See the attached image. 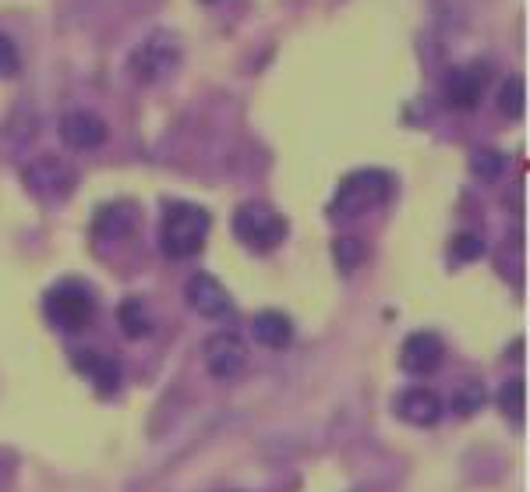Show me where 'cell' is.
I'll return each mask as SVG.
<instances>
[{
    "instance_id": "cell-1",
    "label": "cell",
    "mask_w": 530,
    "mask_h": 492,
    "mask_svg": "<svg viewBox=\"0 0 530 492\" xmlns=\"http://www.w3.org/2000/svg\"><path fill=\"white\" fill-rule=\"evenodd\" d=\"M212 216L202 206H191V202H174L163 213L159 223V248L167 259H191L205 248L209 238Z\"/></svg>"
},
{
    "instance_id": "cell-2",
    "label": "cell",
    "mask_w": 530,
    "mask_h": 492,
    "mask_svg": "<svg viewBox=\"0 0 530 492\" xmlns=\"http://www.w3.org/2000/svg\"><path fill=\"white\" fill-rule=\"evenodd\" d=\"M393 192V181H389L386 170H354V174L343 177V185L336 188V199H333V216H361L368 209L382 206Z\"/></svg>"
},
{
    "instance_id": "cell-3",
    "label": "cell",
    "mask_w": 530,
    "mask_h": 492,
    "mask_svg": "<svg viewBox=\"0 0 530 492\" xmlns=\"http://www.w3.org/2000/svg\"><path fill=\"white\" fill-rule=\"evenodd\" d=\"M234 234L251 252H273L287 238V220L280 209L265 206V202H244L234 213Z\"/></svg>"
},
{
    "instance_id": "cell-4",
    "label": "cell",
    "mask_w": 530,
    "mask_h": 492,
    "mask_svg": "<svg viewBox=\"0 0 530 492\" xmlns=\"http://www.w3.org/2000/svg\"><path fill=\"white\" fill-rule=\"evenodd\" d=\"M43 308H46V319H50L53 326H61V330H85V326L92 323V312H96L92 294L85 291L82 284H71V280L68 284L50 287Z\"/></svg>"
},
{
    "instance_id": "cell-5",
    "label": "cell",
    "mask_w": 530,
    "mask_h": 492,
    "mask_svg": "<svg viewBox=\"0 0 530 492\" xmlns=\"http://www.w3.org/2000/svg\"><path fill=\"white\" fill-rule=\"evenodd\" d=\"M181 64V47L177 39L167 32H152L149 39H142L131 54V71L142 82H163L167 75H174V68Z\"/></svg>"
},
{
    "instance_id": "cell-6",
    "label": "cell",
    "mask_w": 530,
    "mask_h": 492,
    "mask_svg": "<svg viewBox=\"0 0 530 492\" xmlns=\"http://www.w3.org/2000/svg\"><path fill=\"white\" fill-rule=\"evenodd\" d=\"M25 185L43 199H64L75 188V167L61 160V156H39L22 170Z\"/></svg>"
},
{
    "instance_id": "cell-7",
    "label": "cell",
    "mask_w": 530,
    "mask_h": 492,
    "mask_svg": "<svg viewBox=\"0 0 530 492\" xmlns=\"http://www.w3.org/2000/svg\"><path fill=\"white\" fill-rule=\"evenodd\" d=\"M57 135L68 149H78V153H92L106 142V121L92 110H71V114L61 117L57 124Z\"/></svg>"
},
{
    "instance_id": "cell-8",
    "label": "cell",
    "mask_w": 530,
    "mask_h": 492,
    "mask_svg": "<svg viewBox=\"0 0 530 492\" xmlns=\"http://www.w3.org/2000/svg\"><path fill=\"white\" fill-rule=\"evenodd\" d=\"M488 82V64H463V68H453L446 75V103L453 110H474L481 103V93H485Z\"/></svg>"
},
{
    "instance_id": "cell-9",
    "label": "cell",
    "mask_w": 530,
    "mask_h": 492,
    "mask_svg": "<svg viewBox=\"0 0 530 492\" xmlns=\"http://www.w3.org/2000/svg\"><path fill=\"white\" fill-rule=\"evenodd\" d=\"M248 362V351H244V340L237 333H216V337L205 340V365L216 379H237Z\"/></svg>"
},
{
    "instance_id": "cell-10",
    "label": "cell",
    "mask_w": 530,
    "mask_h": 492,
    "mask_svg": "<svg viewBox=\"0 0 530 492\" xmlns=\"http://www.w3.org/2000/svg\"><path fill=\"white\" fill-rule=\"evenodd\" d=\"M442 340L428 330H417L403 340V351H400V369L410 372V376H432L435 369L442 365Z\"/></svg>"
},
{
    "instance_id": "cell-11",
    "label": "cell",
    "mask_w": 530,
    "mask_h": 492,
    "mask_svg": "<svg viewBox=\"0 0 530 492\" xmlns=\"http://www.w3.org/2000/svg\"><path fill=\"white\" fill-rule=\"evenodd\" d=\"M188 305L205 319H223L230 312V294L216 277L195 273V277L188 280Z\"/></svg>"
},
{
    "instance_id": "cell-12",
    "label": "cell",
    "mask_w": 530,
    "mask_h": 492,
    "mask_svg": "<svg viewBox=\"0 0 530 492\" xmlns=\"http://www.w3.org/2000/svg\"><path fill=\"white\" fill-rule=\"evenodd\" d=\"M71 362H75V369L82 372V376L92 379L99 397L117 393V386H121V365H117L114 358H106V354H99V351H75L71 354Z\"/></svg>"
},
{
    "instance_id": "cell-13",
    "label": "cell",
    "mask_w": 530,
    "mask_h": 492,
    "mask_svg": "<svg viewBox=\"0 0 530 492\" xmlns=\"http://www.w3.org/2000/svg\"><path fill=\"white\" fill-rule=\"evenodd\" d=\"M396 411H400V418L410 425H435L442 418V411H446V404H442L439 393L428 390V386H414V390L400 393Z\"/></svg>"
},
{
    "instance_id": "cell-14",
    "label": "cell",
    "mask_w": 530,
    "mask_h": 492,
    "mask_svg": "<svg viewBox=\"0 0 530 492\" xmlns=\"http://www.w3.org/2000/svg\"><path fill=\"white\" fill-rule=\"evenodd\" d=\"M251 337L262 347H276L280 351V347H287L294 340V323H290V316L276 312V308H265V312H258L251 319Z\"/></svg>"
},
{
    "instance_id": "cell-15",
    "label": "cell",
    "mask_w": 530,
    "mask_h": 492,
    "mask_svg": "<svg viewBox=\"0 0 530 492\" xmlns=\"http://www.w3.org/2000/svg\"><path fill=\"white\" fill-rule=\"evenodd\" d=\"M135 227V209L117 202V206H103L92 220V234L96 238H124Z\"/></svg>"
},
{
    "instance_id": "cell-16",
    "label": "cell",
    "mask_w": 530,
    "mask_h": 492,
    "mask_svg": "<svg viewBox=\"0 0 530 492\" xmlns=\"http://www.w3.org/2000/svg\"><path fill=\"white\" fill-rule=\"evenodd\" d=\"M117 323H121V333L128 340H142L152 333V316L149 308L142 305L138 298H124L121 308H117Z\"/></svg>"
},
{
    "instance_id": "cell-17",
    "label": "cell",
    "mask_w": 530,
    "mask_h": 492,
    "mask_svg": "<svg viewBox=\"0 0 530 492\" xmlns=\"http://www.w3.org/2000/svg\"><path fill=\"white\" fill-rule=\"evenodd\" d=\"M485 400H488V390L481 379H463V383L456 386L453 400H449V408H453L460 418H470L474 411L485 408Z\"/></svg>"
},
{
    "instance_id": "cell-18",
    "label": "cell",
    "mask_w": 530,
    "mask_h": 492,
    "mask_svg": "<svg viewBox=\"0 0 530 492\" xmlns=\"http://www.w3.org/2000/svg\"><path fill=\"white\" fill-rule=\"evenodd\" d=\"M509 167V156L502 153V149H474V156H470V170L477 174V181H499L502 174H506Z\"/></svg>"
},
{
    "instance_id": "cell-19",
    "label": "cell",
    "mask_w": 530,
    "mask_h": 492,
    "mask_svg": "<svg viewBox=\"0 0 530 492\" xmlns=\"http://www.w3.org/2000/svg\"><path fill=\"white\" fill-rule=\"evenodd\" d=\"M499 110L509 121H520L523 110H527V82L520 75H509L499 89Z\"/></svg>"
},
{
    "instance_id": "cell-20",
    "label": "cell",
    "mask_w": 530,
    "mask_h": 492,
    "mask_svg": "<svg viewBox=\"0 0 530 492\" xmlns=\"http://www.w3.org/2000/svg\"><path fill=\"white\" fill-rule=\"evenodd\" d=\"M333 259L343 273H354L357 266H364V259H368V248H364V241L354 238V234H343V238L333 241Z\"/></svg>"
},
{
    "instance_id": "cell-21",
    "label": "cell",
    "mask_w": 530,
    "mask_h": 492,
    "mask_svg": "<svg viewBox=\"0 0 530 492\" xmlns=\"http://www.w3.org/2000/svg\"><path fill=\"white\" fill-rule=\"evenodd\" d=\"M499 408L506 411L513 422H523V408H527V383H523V379H506V383H502Z\"/></svg>"
},
{
    "instance_id": "cell-22",
    "label": "cell",
    "mask_w": 530,
    "mask_h": 492,
    "mask_svg": "<svg viewBox=\"0 0 530 492\" xmlns=\"http://www.w3.org/2000/svg\"><path fill=\"white\" fill-rule=\"evenodd\" d=\"M453 255L460 262H474V259H481L485 255V241L477 238V234H470V231H463V234H456L453 238Z\"/></svg>"
},
{
    "instance_id": "cell-23",
    "label": "cell",
    "mask_w": 530,
    "mask_h": 492,
    "mask_svg": "<svg viewBox=\"0 0 530 492\" xmlns=\"http://www.w3.org/2000/svg\"><path fill=\"white\" fill-rule=\"evenodd\" d=\"M18 68H22V57H18V47L11 43L4 32H0V78H15Z\"/></svg>"
}]
</instances>
